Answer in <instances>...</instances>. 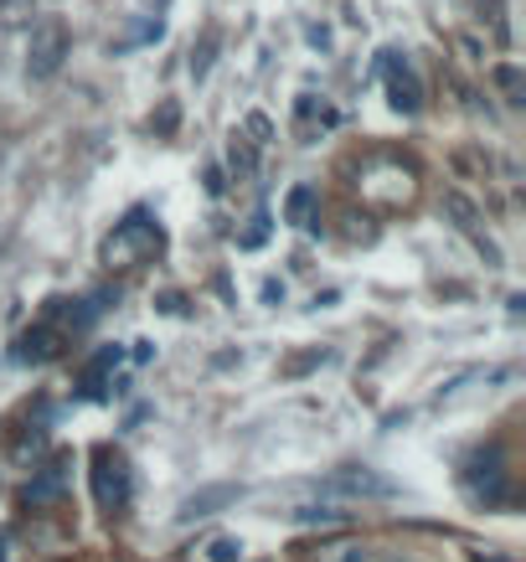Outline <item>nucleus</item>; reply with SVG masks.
Masks as SVG:
<instances>
[{
  "label": "nucleus",
  "instance_id": "obj_1",
  "mask_svg": "<svg viewBox=\"0 0 526 562\" xmlns=\"http://www.w3.org/2000/svg\"><path fill=\"white\" fill-rule=\"evenodd\" d=\"M73 52V37H68V21L62 16H41L32 21V37H26V78H52L62 62Z\"/></svg>",
  "mask_w": 526,
  "mask_h": 562
},
{
  "label": "nucleus",
  "instance_id": "obj_2",
  "mask_svg": "<svg viewBox=\"0 0 526 562\" xmlns=\"http://www.w3.org/2000/svg\"><path fill=\"white\" fill-rule=\"evenodd\" d=\"M135 496V475H130V460L119 454L114 444H98L94 449V501L103 511H124Z\"/></svg>",
  "mask_w": 526,
  "mask_h": 562
},
{
  "label": "nucleus",
  "instance_id": "obj_3",
  "mask_svg": "<svg viewBox=\"0 0 526 562\" xmlns=\"http://www.w3.org/2000/svg\"><path fill=\"white\" fill-rule=\"evenodd\" d=\"M465 490L475 496V501H486V505H506V501H511L506 454H501V444L475 449V454L465 460Z\"/></svg>",
  "mask_w": 526,
  "mask_h": 562
},
{
  "label": "nucleus",
  "instance_id": "obj_4",
  "mask_svg": "<svg viewBox=\"0 0 526 562\" xmlns=\"http://www.w3.org/2000/svg\"><path fill=\"white\" fill-rule=\"evenodd\" d=\"M160 243H166V237H160L156 222H150L145 212H130L114 228V237L103 243V258H109V264H139V258L160 253Z\"/></svg>",
  "mask_w": 526,
  "mask_h": 562
},
{
  "label": "nucleus",
  "instance_id": "obj_5",
  "mask_svg": "<svg viewBox=\"0 0 526 562\" xmlns=\"http://www.w3.org/2000/svg\"><path fill=\"white\" fill-rule=\"evenodd\" d=\"M320 490H331V496H351V501H392V496H397V485H392L388 475H377L371 465L331 469V475L320 480Z\"/></svg>",
  "mask_w": 526,
  "mask_h": 562
},
{
  "label": "nucleus",
  "instance_id": "obj_6",
  "mask_svg": "<svg viewBox=\"0 0 526 562\" xmlns=\"http://www.w3.org/2000/svg\"><path fill=\"white\" fill-rule=\"evenodd\" d=\"M382 73H388V98H392V109L397 114H418V103H424V83H418V73H413L403 58H392L382 62Z\"/></svg>",
  "mask_w": 526,
  "mask_h": 562
},
{
  "label": "nucleus",
  "instance_id": "obj_7",
  "mask_svg": "<svg viewBox=\"0 0 526 562\" xmlns=\"http://www.w3.org/2000/svg\"><path fill=\"white\" fill-rule=\"evenodd\" d=\"M52 356H62V330L52 326V320H41V326L21 330L16 362H26V367H41V362H52Z\"/></svg>",
  "mask_w": 526,
  "mask_h": 562
},
{
  "label": "nucleus",
  "instance_id": "obj_8",
  "mask_svg": "<svg viewBox=\"0 0 526 562\" xmlns=\"http://www.w3.org/2000/svg\"><path fill=\"white\" fill-rule=\"evenodd\" d=\"M243 501V485H201L181 501V522H201V516H217L222 505Z\"/></svg>",
  "mask_w": 526,
  "mask_h": 562
},
{
  "label": "nucleus",
  "instance_id": "obj_9",
  "mask_svg": "<svg viewBox=\"0 0 526 562\" xmlns=\"http://www.w3.org/2000/svg\"><path fill=\"white\" fill-rule=\"evenodd\" d=\"M68 465H73V460H52V465L41 469L37 480L26 485V505H52L62 496V490H68Z\"/></svg>",
  "mask_w": 526,
  "mask_h": 562
},
{
  "label": "nucleus",
  "instance_id": "obj_10",
  "mask_svg": "<svg viewBox=\"0 0 526 562\" xmlns=\"http://www.w3.org/2000/svg\"><path fill=\"white\" fill-rule=\"evenodd\" d=\"M315 201H320V196H315V186H294V192L284 196V222L305 228V222L315 217Z\"/></svg>",
  "mask_w": 526,
  "mask_h": 562
},
{
  "label": "nucleus",
  "instance_id": "obj_11",
  "mask_svg": "<svg viewBox=\"0 0 526 562\" xmlns=\"http://www.w3.org/2000/svg\"><path fill=\"white\" fill-rule=\"evenodd\" d=\"M114 362H119V346H103L94 362H88V371H83V392H88V398H98V392H103L98 382H103V371L114 367Z\"/></svg>",
  "mask_w": 526,
  "mask_h": 562
},
{
  "label": "nucleus",
  "instance_id": "obj_12",
  "mask_svg": "<svg viewBox=\"0 0 526 562\" xmlns=\"http://www.w3.org/2000/svg\"><path fill=\"white\" fill-rule=\"evenodd\" d=\"M41 449H47V428L32 424V428H26V433L16 439V449H11V454H16V465H26V460H37Z\"/></svg>",
  "mask_w": 526,
  "mask_h": 562
},
{
  "label": "nucleus",
  "instance_id": "obj_13",
  "mask_svg": "<svg viewBox=\"0 0 526 562\" xmlns=\"http://www.w3.org/2000/svg\"><path fill=\"white\" fill-rule=\"evenodd\" d=\"M212 52H217V32L201 37V47L192 52V78H207V68H212Z\"/></svg>",
  "mask_w": 526,
  "mask_h": 562
},
{
  "label": "nucleus",
  "instance_id": "obj_14",
  "mask_svg": "<svg viewBox=\"0 0 526 562\" xmlns=\"http://www.w3.org/2000/svg\"><path fill=\"white\" fill-rule=\"evenodd\" d=\"M496 83L506 88L511 103H522V68H511V62H501V68H496Z\"/></svg>",
  "mask_w": 526,
  "mask_h": 562
},
{
  "label": "nucleus",
  "instance_id": "obj_15",
  "mask_svg": "<svg viewBox=\"0 0 526 562\" xmlns=\"http://www.w3.org/2000/svg\"><path fill=\"white\" fill-rule=\"evenodd\" d=\"M207 558L212 562H237L243 558V542H237V537H217V542L207 547Z\"/></svg>",
  "mask_w": 526,
  "mask_h": 562
},
{
  "label": "nucleus",
  "instance_id": "obj_16",
  "mask_svg": "<svg viewBox=\"0 0 526 562\" xmlns=\"http://www.w3.org/2000/svg\"><path fill=\"white\" fill-rule=\"evenodd\" d=\"M264 237H269V212H258V217H254V228L237 237V248H264Z\"/></svg>",
  "mask_w": 526,
  "mask_h": 562
},
{
  "label": "nucleus",
  "instance_id": "obj_17",
  "mask_svg": "<svg viewBox=\"0 0 526 562\" xmlns=\"http://www.w3.org/2000/svg\"><path fill=\"white\" fill-rule=\"evenodd\" d=\"M32 16V0H0V26H16Z\"/></svg>",
  "mask_w": 526,
  "mask_h": 562
},
{
  "label": "nucleus",
  "instance_id": "obj_18",
  "mask_svg": "<svg viewBox=\"0 0 526 562\" xmlns=\"http://www.w3.org/2000/svg\"><path fill=\"white\" fill-rule=\"evenodd\" d=\"M444 207H449L454 217H460V228H475V207H469V201H465L460 192H449V196H444Z\"/></svg>",
  "mask_w": 526,
  "mask_h": 562
},
{
  "label": "nucleus",
  "instance_id": "obj_19",
  "mask_svg": "<svg viewBox=\"0 0 526 562\" xmlns=\"http://www.w3.org/2000/svg\"><path fill=\"white\" fill-rule=\"evenodd\" d=\"M326 356H331V351H320L315 346L310 356H294V362H284V371H290V377H299V371H310V367H320V362H326Z\"/></svg>",
  "mask_w": 526,
  "mask_h": 562
},
{
  "label": "nucleus",
  "instance_id": "obj_20",
  "mask_svg": "<svg viewBox=\"0 0 526 562\" xmlns=\"http://www.w3.org/2000/svg\"><path fill=\"white\" fill-rule=\"evenodd\" d=\"M228 160H233V171H237V175L254 171V150H248V145H237V139H233V150H228Z\"/></svg>",
  "mask_w": 526,
  "mask_h": 562
},
{
  "label": "nucleus",
  "instance_id": "obj_21",
  "mask_svg": "<svg viewBox=\"0 0 526 562\" xmlns=\"http://www.w3.org/2000/svg\"><path fill=\"white\" fill-rule=\"evenodd\" d=\"M248 135H254V145H264V139L273 135V124L264 114H248Z\"/></svg>",
  "mask_w": 526,
  "mask_h": 562
},
{
  "label": "nucleus",
  "instance_id": "obj_22",
  "mask_svg": "<svg viewBox=\"0 0 526 562\" xmlns=\"http://www.w3.org/2000/svg\"><path fill=\"white\" fill-rule=\"evenodd\" d=\"M299 522H341V511H315V505H305Z\"/></svg>",
  "mask_w": 526,
  "mask_h": 562
},
{
  "label": "nucleus",
  "instance_id": "obj_23",
  "mask_svg": "<svg viewBox=\"0 0 526 562\" xmlns=\"http://www.w3.org/2000/svg\"><path fill=\"white\" fill-rule=\"evenodd\" d=\"M264 300H269V305H279V300H284V284H279V279H269V284H264Z\"/></svg>",
  "mask_w": 526,
  "mask_h": 562
},
{
  "label": "nucleus",
  "instance_id": "obj_24",
  "mask_svg": "<svg viewBox=\"0 0 526 562\" xmlns=\"http://www.w3.org/2000/svg\"><path fill=\"white\" fill-rule=\"evenodd\" d=\"M160 130H166V135L175 130V103H166V109H160Z\"/></svg>",
  "mask_w": 526,
  "mask_h": 562
},
{
  "label": "nucleus",
  "instance_id": "obj_25",
  "mask_svg": "<svg viewBox=\"0 0 526 562\" xmlns=\"http://www.w3.org/2000/svg\"><path fill=\"white\" fill-rule=\"evenodd\" d=\"M475 562H501V558H486V552H475Z\"/></svg>",
  "mask_w": 526,
  "mask_h": 562
},
{
  "label": "nucleus",
  "instance_id": "obj_26",
  "mask_svg": "<svg viewBox=\"0 0 526 562\" xmlns=\"http://www.w3.org/2000/svg\"><path fill=\"white\" fill-rule=\"evenodd\" d=\"M0 562H5V558H0Z\"/></svg>",
  "mask_w": 526,
  "mask_h": 562
}]
</instances>
